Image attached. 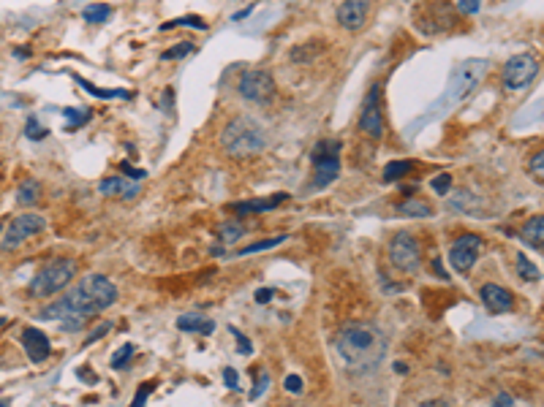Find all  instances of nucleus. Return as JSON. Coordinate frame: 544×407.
Here are the masks:
<instances>
[{"instance_id": "nucleus-1", "label": "nucleus", "mask_w": 544, "mask_h": 407, "mask_svg": "<svg viewBox=\"0 0 544 407\" xmlns=\"http://www.w3.org/2000/svg\"><path fill=\"white\" fill-rule=\"evenodd\" d=\"M117 299V288L106 274H87L79 280V285L58 299L55 304L44 307L38 312L41 321H58L63 332H82L90 318H95L101 310L112 307Z\"/></svg>"}, {"instance_id": "nucleus-2", "label": "nucleus", "mask_w": 544, "mask_h": 407, "mask_svg": "<svg viewBox=\"0 0 544 407\" xmlns=\"http://www.w3.org/2000/svg\"><path fill=\"white\" fill-rule=\"evenodd\" d=\"M335 350L343 358L348 369H373L384 353H387V337L376 323L359 321L348 323L335 334Z\"/></svg>"}, {"instance_id": "nucleus-3", "label": "nucleus", "mask_w": 544, "mask_h": 407, "mask_svg": "<svg viewBox=\"0 0 544 407\" xmlns=\"http://www.w3.org/2000/svg\"><path fill=\"white\" fill-rule=\"evenodd\" d=\"M221 144H224V149H226L232 158L242 160V158L259 155V152L267 147V131H264L256 120H250V117H237V120H232V123L224 128Z\"/></svg>"}, {"instance_id": "nucleus-4", "label": "nucleus", "mask_w": 544, "mask_h": 407, "mask_svg": "<svg viewBox=\"0 0 544 407\" xmlns=\"http://www.w3.org/2000/svg\"><path fill=\"white\" fill-rule=\"evenodd\" d=\"M340 149L343 144L338 138H324L313 147V177L308 190L311 193H318V190H327L338 174H340Z\"/></svg>"}, {"instance_id": "nucleus-5", "label": "nucleus", "mask_w": 544, "mask_h": 407, "mask_svg": "<svg viewBox=\"0 0 544 407\" xmlns=\"http://www.w3.org/2000/svg\"><path fill=\"white\" fill-rule=\"evenodd\" d=\"M77 274V261L74 258H55L52 264H47L30 282V296L47 299L55 296L58 291H63Z\"/></svg>"}, {"instance_id": "nucleus-6", "label": "nucleus", "mask_w": 544, "mask_h": 407, "mask_svg": "<svg viewBox=\"0 0 544 407\" xmlns=\"http://www.w3.org/2000/svg\"><path fill=\"white\" fill-rule=\"evenodd\" d=\"M487 71V63L484 60H468L463 66L455 71V76L449 79V87L444 92V101H449L447 106H458L460 101H466L468 95L476 90V84L482 82Z\"/></svg>"}, {"instance_id": "nucleus-7", "label": "nucleus", "mask_w": 544, "mask_h": 407, "mask_svg": "<svg viewBox=\"0 0 544 407\" xmlns=\"http://www.w3.org/2000/svg\"><path fill=\"white\" fill-rule=\"evenodd\" d=\"M389 261L400 271H416L422 264V247L411 231H397L389 242Z\"/></svg>"}, {"instance_id": "nucleus-8", "label": "nucleus", "mask_w": 544, "mask_h": 407, "mask_svg": "<svg viewBox=\"0 0 544 407\" xmlns=\"http://www.w3.org/2000/svg\"><path fill=\"white\" fill-rule=\"evenodd\" d=\"M359 131L370 136L373 141L384 138V109H381V84H370L365 101H362V112H359Z\"/></svg>"}, {"instance_id": "nucleus-9", "label": "nucleus", "mask_w": 544, "mask_h": 407, "mask_svg": "<svg viewBox=\"0 0 544 407\" xmlns=\"http://www.w3.org/2000/svg\"><path fill=\"white\" fill-rule=\"evenodd\" d=\"M501 76H504V87L506 90H523L539 76V60L534 55H528V52L515 55L512 60H506Z\"/></svg>"}, {"instance_id": "nucleus-10", "label": "nucleus", "mask_w": 544, "mask_h": 407, "mask_svg": "<svg viewBox=\"0 0 544 407\" xmlns=\"http://www.w3.org/2000/svg\"><path fill=\"white\" fill-rule=\"evenodd\" d=\"M237 92L250 103H270L275 98V79L267 71H248L239 76Z\"/></svg>"}, {"instance_id": "nucleus-11", "label": "nucleus", "mask_w": 544, "mask_h": 407, "mask_svg": "<svg viewBox=\"0 0 544 407\" xmlns=\"http://www.w3.org/2000/svg\"><path fill=\"white\" fill-rule=\"evenodd\" d=\"M47 228V220L41 214H33V212H25L19 217L11 220V225H5V236H3V247L5 250H16L25 239L41 234Z\"/></svg>"}, {"instance_id": "nucleus-12", "label": "nucleus", "mask_w": 544, "mask_h": 407, "mask_svg": "<svg viewBox=\"0 0 544 407\" xmlns=\"http://www.w3.org/2000/svg\"><path fill=\"white\" fill-rule=\"evenodd\" d=\"M482 247H484V242H482V236H476V234H463V236H458V239L452 242V247H449V264H452V269L460 271V274H468V271L473 269V264H476Z\"/></svg>"}, {"instance_id": "nucleus-13", "label": "nucleus", "mask_w": 544, "mask_h": 407, "mask_svg": "<svg viewBox=\"0 0 544 407\" xmlns=\"http://www.w3.org/2000/svg\"><path fill=\"white\" fill-rule=\"evenodd\" d=\"M368 16H370V0H343L338 5V22L351 33L362 30Z\"/></svg>"}, {"instance_id": "nucleus-14", "label": "nucleus", "mask_w": 544, "mask_h": 407, "mask_svg": "<svg viewBox=\"0 0 544 407\" xmlns=\"http://www.w3.org/2000/svg\"><path fill=\"white\" fill-rule=\"evenodd\" d=\"M479 296H482V304L487 307V312H490V315H504V312H509V310L515 307V296H512V291H506L504 285H495V282L482 285Z\"/></svg>"}, {"instance_id": "nucleus-15", "label": "nucleus", "mask_w": 544, "mask_h": 407, "mask_svg": "<svg viewBox=\"0 0 544 407\" xmlns=\"http://www.w3.org/2000/svg\"><path fill=\"white\" fill-rule=\"evenodd\" d=\"M22 345H25V353H27V358L33 364H44L49 358L52 345H49V339H47V334L41 329H33V326L25 329L22 332Z\"/></svg>"}, {"instance_id": "nucleus-16", "label": "nucleus", "mask_w": 544, "mask_h": 407, "mask_svg": "<svg viewBox=\"0 0 544 407\" xmlns=\"http://www.w3.org/2000/svg\"><path fill=\"white\" fill-rule=\"evenodd\" d=\"M98 190H101V196H117V199H137L139 193H142V182H137V180H128V177H106V180H101V185H98Z\"/></svg>"}, {"instance_id": "nucleus-17", "label": "nucleus", "mask_w": 544, "mask_h": 407, "mask_svg": "<svg viewBox=\"0 0 544 407\" xmlns=\"http://www.w3.org/2000/svg\"><path fill=\"white\" fill-rule=\"evenodd\" d=\"M283 201H289L286 193H275V196H267V199H250V201H237L229 204L234 214H259V212H272L278 209Z\"/></svg>"}, {"instance_id": "nucleus-18", "label": "nucleus", "mask_w": 544, "mask_h": 407, "mask_svg": "<svg viewBox=\"0 0 544 407\" xmlns=\"http://www.w3.org/2000/svg\"><path fill=\"white\" fill-rule=\"evenodd\" d=\"M177 329L185 332V334H213L215 332V323L199 312H188V315H180L177 318Z\"/></svg>"}, {"instance_id": "nucleus-19", "label": "nucleus", "mask_w": 544, "mask_h": 407, "mask_svg": "<svg viewBox=\"0 0 544 407\" xmlns=\"http://www.w3.org/2000/svg\"><path fill=\"white\" fill-rule=\"evenodd\" d=\"M245 231H248V228H245L239 220H232V223H224V225H218V245L213 247V256H221L226 245L232 247L237 239H242V236H245Z\"/></svg>"}, {"instance_id": "nucleus-20", "label": "nucleus", "mask_w": 544, "mask_h": 407, "mask_svg": "<svg viewBox=\"0 0 544 407\" xmlns=\"http://www.w3.org/2000/svg\"><path fill=\"white\" fill-rule=\"evenodd\" d=\"M520 239H523L528 247H534V250H542V242H544V217H542V214H536L534 220H528V223L523 225V231H520Z\"/></svg>"}, {"instance_id": "nucleus-21", "label": "nucleus", "mask_w": 544, "mask_h": 407, "mask_svg": "<svg viewBox=\"0 0 544 407\" xmlns=\"http://www.w3.org/2000/svg\"><path fill=\"white\" fill-rule=\"evenodd\" d=\"M74 82H77L79 87H84L90 95L101 98V101H112V98H131V95H134L131 90H123V87H115V90H109V87H95L93 82L82 79V76H77V73H74Z\"/></svg>"}, {"instance_id": "nucleus-22", "label": "nucleus", "mask_w": 544, "mask_h": 407, "mask_svg": "<svg viewBox=\"0 0 544 407\" xmlns=\"http://www.w3.org/2000/svg\"><path fill=\"white\" fill-rule=\"evenodd\" d=\"M411 169H414V160H392V163L384 166L381 180H384V182H397V180H403L405 174H411Z\"/></svg>"}, {"instance_id": "nucleus-23", "label": "nucleus", "mask_w": 544, "mask_h": 407, "mask_svg": "<svg viewBox=\"0 0 544 407\" xmlns=\"http://www.w3.org/2000/svg\"><path fill=\"white\" fill-rule=\"evenodd\" d=\"M38 196H41V185H38V180H25V182L19 185V190H16V201L22 204V206L36 204L38 201Z\"/></svg>"}, {"instance_id": "nucleus-24", "label": "nucleus", "mask_w": 544, "mask_h": 407, "mask_svg": "<svg viewBox=\"0 0 544 407\" xmlns=\"http://www.w3.org/2000/svg\"><path fill=\"white\" fill-rule=\"evenodd\" d=\"M82 16H84V22H106L109 16H112V5H106V3H90V5H84L82 8Z\"/></svg>"}, {"instance_id": "nucleus-25", "label": "nucleus", "mask_w": 544, "mask_h": 407, "mask_svg": "<svg viewBox=\"0 0 544 407\" xmlns=\"http://www.w3.org/2000/svg\"><path fill=\"white\" fill-rule=\"evenodd\" d=\"M515 261H517V274L523 277V280H528V282H536L539 277H542V271H539V267L525 256V253H517L515 256Z\"/></svg>"}, {"instance_id": "nucleus-26", "label": "nucleus", "mask_w": 544, "mask_h": 407, "mask_svg": "<svg viewBox=\"0 0 544 407\" xmlns=\"http://www.w3.org/2000/svg\"><path fill=\"white\" fill-rule=\"evenodd\" d=\"M193 52H196V44H191V41H182V44H174L172 49L161 52V60H163V63H172V60H185V58H191Z\"/></svg>"}, {"instance_id": "nucleus-27", "label": "nucleus", "mask_w": 544, "mask_h": 407, "mask_svg": "<svg viewBox=\"0 0 544 407\" xmlns=\"http://www.w3.org/2000/svg\"><path fill=\"white\" fill-rule=\"evenodd\" d=\"M289 236L286 234H281V236H272V239H261V242H253L250 247H242L237 256L242 258V256H256V253H264V250H272V247H278V245H283Z\"/></svg>"}, {"instance_id": "nucleus-28", "label": "nucleus", "mask_w": 544, "mask_h": 407, "mask_svg": "<svg viewBox=\"0 0 544 407\" xmlns=\"http://www.w3.org/2000/svg\"><path fill=\"white\" fill-rule=\"evenodd\" d=\"M397 212H400L403 217H430V214H433V209H430L427 204H425V201H416V199L397 204Z\"/></svg>"}, {"instance_id": "nucleus-29", "label": "nucleus", "mask_w": 544, "mask_h": 407, "mask_svg": "<svg viewBox=\"0 0 544 407\" xmlns=\"http://www.w3.org/2000/svg\"><path fill=\"white\" fill-rule=\"evenodd\" d=\"M63 114H66V120H69V125H66L69 131L87 125V123H90V117H93V112H90V109H63Z\"/></svg>"}, {"instance_id": "nucleus-30", "label": "nucleus", "mask_w": 544, "mask_h": 407, "mask_svg": "<svg viewBox=\"0 0 544 407\" xmlns=\"http://www.w3.org/2000/svg\"><path fill=\"white\" fill-rule=\"evenodd\" d=\"M180 25H185V27H196V30H204V27H207L202 16H177V19H172V22H163V25H161V30H172V27H180Z\"/></svg>"}, {"instance_id": "nucleus-31", "label": "nucleus", "mask_w": 544, "mask_h": 407, "mask_svg": "<svg viewBox=\"0 0 544 407\" xmlns=\"http://www.w3.org/2000/svg\"><path fill=\"white\" fill-rule=\"evenodd\" d=\"M134 345L131 342H126L117 353H115V358H112V369H123V367H128V361H131V356H134Z\"/></svg>"}, {"instance_id": "nucleus-32", "label": "nucleus", "mask_w": 544, "mask_h": 407, "mask_svg": "<svg viewBox=\"0 0 544 407\" xmlns=\"http://www.w3.org/2000/svg\"><path fill=\"white\" fill-rule=\"evenodd\" d=\"M430 185H433V190H436L438 196H447V193L452 190V174H438Z\"/></svg>"}, {"instance_id": "nucleus-33", "label": "nucleus", "mask_w": 544, "mask_h": 407, "mask_svg": "<svg viewBox=\"0 0 544 407\" xmlns=\"http://www.w3.org/2000/svg\"><path fill=\"white\" fill-rule=\"evenodd\" d=\"M47 134H49V131H47V128H44V125H41L36 117H30V120H27V128H25V136H27V138H36V141H41V138H44Z\"/></svg>"}, {"instance_id": "nucleus-34", "label": "nucleus", "mask_w": 544, "mask_h": 407, "mask_svg": "<svg viewBox=\"0 0 544 407\" xmlns=\"http://www.w3.org/2000/svg\"><path fill=\"white\" fill-rule=\"evenodd\" d=\"M267 386H270V375H267V372H259V378H256V386L250 388V399H259V397L267 391Z\"/></svg>"}, {"instance_id": "nucleus-35", "label": "nucleus", "mask_w": 544, "mask_h": 407, "mask_svg": "<svg viewBox=\"0 0 544 407\" xmlns=\"http://www.w3.org/2000/svg\"><path fill=\"white\" fill-rule=\"evenodd\" d=\"M542 160H544V155H542V149H539V152H536V155L531 158V166H528V169H531V174L536 177V182H542V180H544V166H542Z\"/></svg>"}, {"instance_id": "nucleus-36", "label": "nucleus", "mask_w": 544, "mask_h": 407, "mask_svg": "<svg viewBox=\"0 0 544 407\" xmlns=\"http://www.w3.org/2000/svg\"><path fill=\"white\" fill-rule=\"evenodd\" d=\"M232 334H234V339H237V353H239V356H248V353L253 350V345L245 339V334H242L239 329H234V326H232Z\"/></svg>"}, {"instance_id": "nucleus-37", "label": "nucleus", "mask_w": 544, "mask_h": 407, "mask_svg": "<svg viewBox=\"0 0 544 407\" xmlns=\"http://www.w3.org/2000/svg\"><path fill=\"white\" fill-rule=\"evenodd\" d=\"M106 332H112V321H104L101 326H95V329L90 332V337L84 339V345H93L95 339H101V337H104V334H106Z\"/></svg>"}, {"instance_id": "nucleus-38", "label": "nucleus", "mask_w": 544, "mask_h": 407, "mask_svg": "<svg viewBox=\"0 0 544 407\" xmlns=\"http://www.w3.org/2000/svg\"><path fill=\"white\" fill-rule=\"evenodd\" d=\"M120 171H123L128 180H137V182H142V180L147 177V171H142V169H134V166H128V163H120Z\"/></svg>"}, {"instance_id": "nucleus-39", "label": "nucleus", "mask_w": 544, "mask_h": 407, "mask_svg": "<svg viewBox=\"0 0 544 407\" xmlns=\"http://www.w3.org/2000/svg\"><path fill=\"white\" fill-rule=\"evenodd\" d=\"M153 388H156V383H145L139 391H137V402L131 407H145V402H147V397L153 394Z\"/></svg>"}, {"instance_id": "nucleus-40", "label": "nucleus", "mask_w": 544, "mask_h": 407, "mask_svg": "<svg viewBox=\"0 0 544 407\" xmlns=\"http://www.w3.org/2000/svg\"><path fill=\"white\" fill-rule=\"evenodd\" d=\"M224 383H226V388L239 391V380H237V372H234L232 367H226V369H224Z\"/></svg>"}, {"instance_id": "nucleus-41", "label": "nucleus", "mask_w": 544, "mask_h": 407, "mask_svg": "<svg viewBox=\"0 0 544 407\" xmlns=\"http://www.w3.org/2000/svg\"><path fill=\"white\" fill-rule=\"evenodd\" d=\"M458 8H460L463 14H476V11L482 8V0H458Z\"/></svg>"}, {"instance_id": "nucleus-42", "label": "nucleus", "mask_w": 544, "mask_h": 407, "mask_svg": "<svg viewBox=\"0 0 544 407\" xmlns=\"http://www.w3.org/2000/svg\"><path fill=\"white\" fill-rule=\"evenodd\" d=\"M286 391L300 394V391H303V380H300L297 375H289V378H286Z\"/></svg>"}, {"instance_id": "nucleus-43", "label": "nucleus", "mask_w": 544, "mask_h": 407, "mask_svg": "<svg viewBox=\"0 0 544 407\" xmlns=\"http://www.w3.org/2000/svg\"><path fill=\"white\" fill-rule=\"evenodd\" d=\"M515 402H512V397L509 394H498V399L493 402V407H512Z\"/></svg>"}, {"instance_id": "nucleus-44", "label": "nucleus", "mask_w": 544, "mask_h": 407, "mask_svg": "<svg viewBox=\"0 0 544 407\" xmlns=\"http://www.w3.org/2000/svg\"><path fill=\"white\" fill-rule=\"evenodd\" d=\"M270 299H272V291H270V288H261V291L256 293V301H259V304H264V301H270Z\"/></svg>"}, {"instance_id": "nucleus-45", "label": "nucleus", "mask_w": 544, "mask_h": 407, "mask_svg": "<svg viewBox=\"0 0 544 407\" xmlns=\"http://www.w3.org/2000/svg\"><path fill=\"white\" fill-rule=\"evenodd\" d=\"M422 407H452L449 399H433V402H425Z\"/></svg>"}, {"instance_id": "nucleus-46", "label": "nucleus", "mask_w": 544, "mask_h": 407, "mask_svg": "<svg viewBox=\"0 0 544 407\" xmlns=\"http://www.w3.org/2000/svg\"><path fill=\"white\" fill-rule=\"evenodd\" d=\"M250 14V8H245V11H239V14H234V19H245Z\"/></svg>"}, {"instance_id": "nucleus-47", "label": "nucleus", "mask_w": 544, "mask_h": 407, "mask_svg": "<svg viewBox=\"0 0 544 407\" xmlns=\"http://www.w3.org/2000/svg\"><path fill=\"white\" fill-rule=\"evenodd\" d=\"M0 326H5V318H0Z\"/></svg>"}, {"instance_id": "nucleus-48", "label": "nucleus", "mask_w": 544, "mask_h": 407, "mask_svg": "<svg viewBox=\"0 0 544 407\" xmlns=\"http://www.w3.org/2000/svg\"><path fill=\"white\" fill-rule=\"evenodd\" d=\"M0 231H3V223H0Z\"/></svg>"}, {"instance_id": "nucleus-49", "label": "nucleus", "mask_w": 544, "mask_h": 407, "mask_svg": "<svg viewBox=\"0 0 544 407\" xmlns=\"http://www.w3.org/2000/svg\"><path fill=\"white\" fill-rule=\"evenodd\" d=\"M0 407H5V405H3V402H0Z\"/></svg>"}]
</instances>
